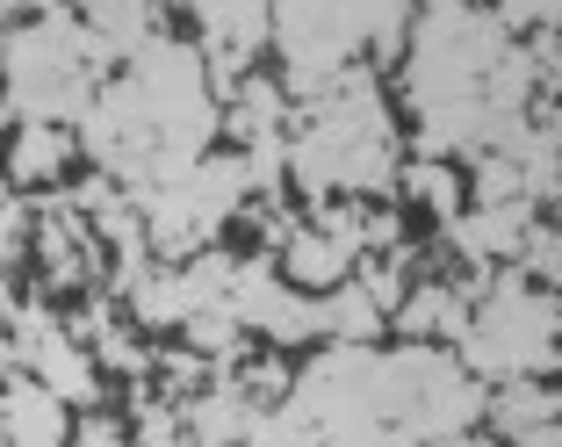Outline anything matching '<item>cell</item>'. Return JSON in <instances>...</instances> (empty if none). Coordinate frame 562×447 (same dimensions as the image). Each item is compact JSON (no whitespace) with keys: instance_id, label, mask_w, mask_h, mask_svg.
<instances>
[{"instance_id":"6da1fadb","label":"cell","mask_w":562,"mask_h":447,"mask_svg":"<svg viewBox=\"0 0 562 447\" xmlns=\"http://www.w3.org/2000/svg\"><path fill=\"white\" fill-rule=\"evenodd\" d=\"M462 368L469 376H548L555 368V297L548 289H527L519 275L505 282H483L469 297V317H462Z\"/></svg>"},{"instance_id":"7a4b0ae2","label":"cell","mask_w":562,"mask_h":447,"mask_svg":"<svg viewBox=\"0 0 562 447\" xmlns=\"http://www.w3.org/2000/svg\"><path fill=\"white\" fill-rule=\"evenodd\" d=\"M72 440V404H58L44 382L15 376L0 390V447H66Z\"/></svg>"},{"instance_id":"3957f363","label":"cell","mask_w":562,"mask_h":447,"mask_svg":"<svg viewBox=\"0 0 562 447\" xmlns=\"http://www.w3.org/2000/svg\"><path fill=\"white\" fill-rule=\"evenodd\" d=\"M72 131L66 123H15V137H8V181L15 188H58L72 166Z\"/></svg>"},{"instance_id":"277c9868","label":"cell","mask_w":562,"mask_h":447,"mask_svg":"<svg viewBox=\"0 0 562 447\" xmlns=\"http://www.w3.org/2000/svg\"><path fill=\"white\" fill-rule=\"evenodd\" d=\"M483 412L497 418V433H533V426H555V390H548L541 376H513L497 382V398H483Z\"/></svg>"},{"instance_id":"5b68a950","label":"cell","mask_w":562,"mask_h":447,"mask_svg":"<svg viewBox=\"0 0 562 447\" xmlns=\"http://www.w3.org/2000/svg\"><path fill=\"white\" fill-rule=\"evenodd\" d=\"M404 181H412V195L426 202V210L440 216V224H447V216H462V195H469V188L454 181V166H440V159H418L412 174H404Z\"/></svg>"},{"instance_id":"8992f818","label":"cell","mask_w":562,"mask_h":447,"mask_svg":"<svg viewBox=\"0 0 562 447\" xmlns=\"http://www.w3.org/2000/svg\"><path fill=\"white\" fill-rule=\"evenodd\" d=\"M30 246V216H22V202L15 195H0V275L15 267V253Z\"/></svg>"},{"instance_id":"52a82bcc","label":"cell","mask_w":562,"mask_h":447,"mask_svg":"<svg viewBox=\"0 0 562 447\" xmlns=\"http://www.w3.org/2000/svg\"><path fill=\"white\" fill-rule=\"evenodd\" d=\"M513 447H555V426H533V433H519Z\"/></svg>"},{"instance_id":"ba28073f","label":"cell","mask_w":562,"mask_h":447,"mask_svg":"<svg viewBox=\"0 0 562 447\" xmlns=\"http://www.w3.org/2000/svg\"><path fill=\"white\" fill-rule=\"evenodd\" d=\"M0 58H8V22H0Z\"/></svg>"},{"instance_id":"9c48e42d","label":"cell","mask_w":562,"mask_h":447,"mask_svg":"<svg viewBox=\"0 0 562 447\" xmlns=\"http://www.w3.org/2000/svg\"><path fill=\"white\" fill-rule=\"evenodd\" d=\"M447 447H483V440H447Z\"/></svg>"}]
</instances>
